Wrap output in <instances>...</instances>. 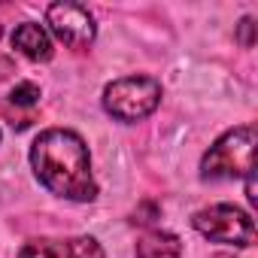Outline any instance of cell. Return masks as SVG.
Wrapping results in <instances>:
<instances>
[{"mask_svg": "<svg viewBox=\"0 0 258 258\" xmlns=\"http://www.w3.org/2000/svg\"><path fill=\"white\" fill-rule=\"evenodd\" d=\"M0 34H4V28H0Z\"/></svg>", "mask_w": 258, "mask_h": 258, "instance_id": "7c38bea8", "label": "cell"}, {"mask_svg": "<svg viewBox=\"0 0 258 258\" xmlns=\"http://www.w3.org/2000/svg\"><path fill=\"white\" fill-rule=\"evenodd\" d=\"M46 19L52 34L70 49H85L94 40V19L79 4H52L46 10Z\"/></svg>", "mask_w": 258, "mask_h": 258, "instance_id": "5b68a950", "label": "cell"}, {"mask_svg": "<svg viewBox=\"0 0 258 258\" xmlns=\"http://www.w3.org/2000/svg\"><path fill=\"white\" fill-rule=\"evenodd\" d=\"M182 243L176 234L167 231H149L137 240V258H179Z\"/></svg>", "mask_w": 258, "mask_h": 258, "instance_id": "ba28073f", "label": "cell"}, {"mask_svg": "<svg viewBox=\"0 0 258 258\" xmlns=\"http://www.w3.org/2000/svg\"><path fill=\"white\" fill-rule=\"evenodd\" d=\"M10 100H13L16 106H34V103L40 100V88H37L34 82H19V85L13 88Z\"/></svg>", "mask_w": 258, "mask_h": 258, "instance_id": "9c48e42d", "label": "cell"}, {"mask_svg": "<svg viewBox=\"0 0 258 258\" xmlns=\"http://www.w3.org/2000/svg\"><path fill=\"white\" fill-rule=\"evenodd\" d=\"M19 258H103V249L94 237H70V240H34L22 249Z\"/></svg>", "mask_w": 258, "mask_h": 258, "instance_id": "8992f818", "label": "cell"}, {"mask_svg": "<svg viewBox=\"0 0 258 258\" xmlns=\"http://www.w3.org/2000/svg\"><path fill=\"white\" fill-rule=\"evenodd\" d=\"M252 146H255V131L252 124L234 127L228 131L207 155H204V176L213 179H234V176H249L252 170Z\"/></svg>", "mask_w": 258, "mask_h": 258, "instance_id": "3957f363", "label": "cell"}, {"mask_svg": "<svg viewBox=\"0 0 258 258\" xmlns=\"http://www.w3.org/2000/svg\"><path fill=\"white\" fill-rule=\"evenodd\" d=\"M31 164L52 195L67 201H94L97 188L91 179L88 146L73 131H64V127L43 131L34 140Z\"/></svg>", "mask_w": 258, "mask_h": 258, "instance_id": "6da1fadb", "label": "cell"}, {"mask_svg": "<svg viewBox=\"0 0 258 258\" xmlns=\"http://www.w3.org/2000/svg\"><path fill=\"white\" fill-rule=\"evenodd\" d=\"M7 73H13V61L10 58H0V79H4Z\"/></svg>", "mask_w": 258, "mask_h": 258, "instance_id": "8fae6325", "label": "cell"}, {"mask_svg": "<svg viewBox=\"0 0 258 258\" xmlns=\"http://www.w3.org/2000/svg\"><path fill=\"white\" fill-rule=\"evenodd\" d=\"M13 46H16L22 55H28L31 61H49V58H52V43H49L46 31H43L40 25H34V22H25V25L16 28Z\"/></svg>", "mask_w": 258, "mask_h": 258, "instance_id": "52a82bcc", "label": "cell"}, {"mask_svg": "<svg viewBox=\"0 0 258 258\" xmlns=\"http://www.w3.org/2000/svg\"><path fill=\"white\" fill-rule=\"evenodd\" d=\"M191 225L216 243H231V246H252L255 243V225L252 216L231 207V204H216L201 213H195Z\"/></svg>", "mask_w": 258, "mask_h": 258, "instance_id": "277c9868", "label": "cell"}, {"mask_svg": "<svg viewBox=\"0 0 258 258\" xmlns=\"http://www.w3.org/2000/svg\"><path fill=\"white\" fill-rule=\"evenodd\" d=\"M161 103V85L152 76H124L106 85L103 106L118 121H137L146 118Z\"/></svg>", "mask_w": 258, "mask_h": 258, "instance_id": "7a4b0ae2", "label": "cell"}, {"mask_svg": "<svg viewBox=\"0 0 258 258\" xmlns=\"http://www.w3.org/2000/svg\"><path fill=\"white\" fill-rule=\"evenodd\" d=\"M252 28H255L252 19H243V22H240V40H243L246 49H252V43H255V40H252Z\"/></svg>", "mask_w": 258, "mask_h": 258, "instance_id": "30bf717a", "label": "cell"}]
</instances>
